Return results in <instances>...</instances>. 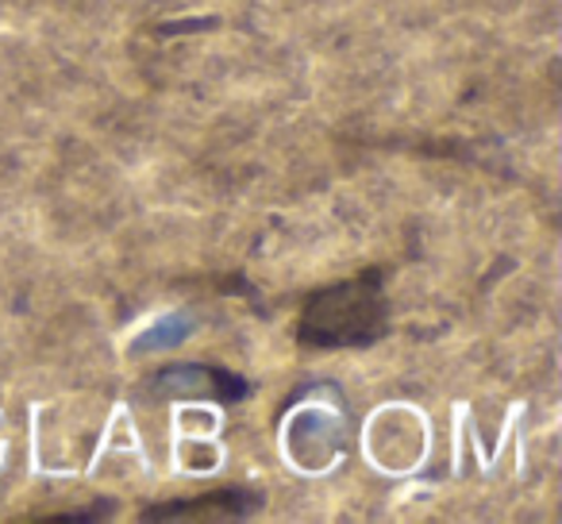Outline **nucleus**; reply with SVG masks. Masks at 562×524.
<instances>
[{
	"label": "nucleus",
	"mask_w": 562,
	"mask_h": 524,
	"mask_svg": "<svg viewBox=\"0 0 562 524\" xmlns=\"http://www.w3.org/2000/svg\"><path fill=\"white\" fill-rule=\"evenodd\" d=\"M378 267L324 286L305 301L297 316V344L305 352H362L390 336V298Z\"/></svg>",
	"instance_id": "f257e3e1"
},
{
	"label": "nucleus",
	"mask_w": 562,
	"mask_h": 524,
	"mask_svg": "<svg viewBox=\"0 0 562 524\" xmlns=\"http://www.w3.org/2000/svg\"><path fill=\"white\" fill-rule=\"evenodd\" d=\"M262 509L258 490H212L201 498L166 501V505L143 509V521H247L250 513Z\"/></svg>",
	"instance_id": "f03ea898"
},
{
	"label": "nucleus",
	"mask_w": 562,
	"mask_h": 524,
	"mask_svg": "<svg viewBox=\"0 0 562 524\" xmlns=\"http://www.w3.org/2000/svg\"><path fill=\"white\" fill-rule=\"evenodd\" d=\"M189 328H193V321H189V316H170V321L155 324V328H150L147 336H143L139 344H135V355L150 352V347H173V344H181V339L189 336Z\"/></svg>",
	"instance_id": "7ed1b4c3"
}]
</instances>
